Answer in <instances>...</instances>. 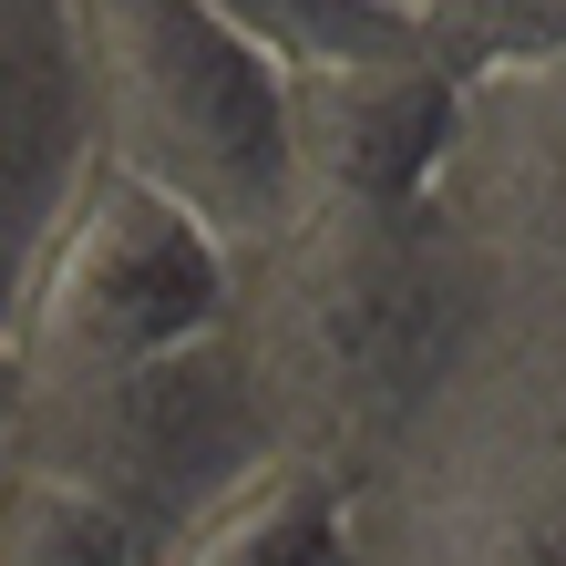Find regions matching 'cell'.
Instances as JSON below:
<instances>
[{
    "label": "cell",
    "instance_id": "5",
    "mask_svg": "<svg viewBox=\"0 0 566 566\" xmlns=\"http://www.w3.org/2000/svg\"><path fill=\"white\" fill-rule=\"evenodd\" d=\"M289 207H422L453 135V83L422 52H340L279 73Z\"/></svg>",
    "mask_w": 566,
    "mask_h": 566
},
{
    "label": "cell",
    "instance_id": "3",
    "mask_svg": "<svg viewBox=\"0 0 566 566\" xmlns=\"http://www.w3.org/2000/svg\"><path fill=\"white\" fill-rule=\"evenodd\" d=\"M269 443L279 432L248 391V360L227 340V319L176 350L114 360V371L11 381V453L62 474L73 494H93L104 515H124L145 536V556L176 546V525Z\"/></svg>",
    "mask_w": 566,
    "mask_h": 566
},
{
    "label": "cell",
    "instance_id": "6",
    "mask_svg": "<svg viewBox=\"0 0 566 566\" xmlns=\"http://www.w3.org/2000/svg\"><path fill=\"white\" fill-rule=\"evenodd\" d=\"M93 165L83 124V62H73V11L62 0H0V310L42 248L52 207Z\"/></svg>",
    "mask_w": 566,
    "mask_h": 566
},
{
    "label": "cell",
    "instance_id": "2",
    "mask_svg": "<svg viewBox=\"0 0 566 566\" xmlns=\"http://www.w3.org/2000/svg\"><path fill=\"white\" fill-rule=\"evenodd\" d=\"M83 62L93 155L145 176L207 227L227 258L289 227V135L279 73L207 0H62Z\"/></svg>",
    "mask_w": 566,
    "mask_h": 566
},
{
    "label": "cell",
    "instance_id": "8",
    "mask_svg": "<svg viewBox=\"0 0 566 566\" xmlns=\"http://www.w3.org/2000/svg\"><path fill=\"white\" fill-rule=\"evenodd\" d=\"M207 11L238 31L269 73L340 62V52H412V21H391L381 0H207Z\"/></svg>",
    "mask_w": 566,
    "mask_h": 566
},
{
    "label": "cell",
    "instance_id": "10",
    "mask_svg": "<svg viewBox=\"0 0 566 566\" xmlns=\"http://www.w3.org/2000/svg\"><path fill=\"white\" fill-rule=\"evenodd\" d=\"M381 11H391V21H412V11H422V0H381Z\"/></svg>",
    "mask_w": 566,
    "mask_h": 566
},
{
    "label": "cell",
    "instance_id": "11",
    "mask_svg": "<svg viewBox=\"0 0 566 566\" xmlns=\"http://www.w3.org/2000/svg\"><path fill=\"white\" fill-rule=\"evenodd\" d=\"M0 371H11V360H0Z\"/></svg>",
    "mask_w": 566,
    "mask_h": 566
},
{
    "label": "cell",
    "instance_id": "9",
    "mask_svg": "<svg viewBox=\"0 0 566 566\" xmlns=\"http://www.w3.org/2000/svg\"><path fill=\"white\" fill-rule=\"evenodd\" d=\"M0 463H11V371H0Z\"/></svg>",
    "mask_w": 566,
    "mask_h": 566
},
{
    "label": "cell",
    "instance_id": "7",
    "mask_svg": "<svg viewBox=\"0 0 566 566\" xmlns=\"http://www.w3.org/2000/svg\"><path fill=\"white\" fill-rule=\"evenodd\" d=\"M186 566H248V556H350V474H329L319 453L269 443L258 463H238L207 505L176 525Z\"/></svg>",
    "mask_w": 566,
    "mask_h": 566
},
{
    "label": "cell",
    "instance_id": "4",
    "mask_svg": "<svg viewBox=\"0 0 566 566\" xmlns=\"http://www.w3.org/2000/svg\"><path fill=\"white\" fill-rule=\"evenodd\" d=\"M227 298H238V258L176 196H155L145 176L93 155L73 196L52 207L11 310H0V360H11V381L114 371V360H145V350L217 329Z\"/></svg>",
    "mask_w": 566,
    "mask_h": 566
},
{
    "label": "cell",
    "instance_id": "1",
    "mask_svg": "<svg viewBox=\"0 0 566 566\" xmlns=\"http://www.w3.org/2000/svg\"><path fill=\"white\" fill-rule=\"evenodd\" d=\"M515 310V269L432 207H289L238 258L227 340L279 443L371 474Z\"/></svg>",
    "mask_w": 566,
    "mask_h": 566
}]
</instances>
